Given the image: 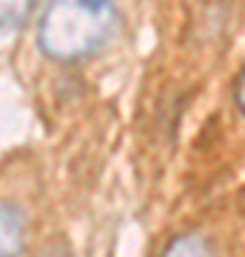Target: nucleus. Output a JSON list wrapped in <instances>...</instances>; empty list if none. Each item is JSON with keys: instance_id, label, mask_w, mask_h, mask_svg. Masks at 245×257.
I'll return each mask as SVG.
<instances>
[{"instance_id": "1", "label": "nucleus", "mask_w": 245, "mask_h": 257, "mask_svg": "<svg viewBox=\"0 0 245 257\" xmlns=\"http://www.w3.org/2000/svg\"><path fill=\"white\" fill-rule=\"evenodd\" d=\"M120 32L114 0H46L37 20V46L55 63H83Z\"/></svg>"}, {"instance_id": "2", "label": "nucleus", "mask_w": 245, "mask_h": 257, "mask_svg": "<svg viewBox=\"0 0 245 257\" xmlns=\"http://www.w3.org/2000/svg\"><path fill=\"white\" fill-rule=\"evenodd\" d=\"M26 248V217L15 203L0 200V257H20Z\"/></svg>"}, {"instance_id": "3", "label": "nucleus", "mask_w": 245, "mask_h": 257, "mask_svg": "<svg viewBox=\"0 0 245 257\" xmlns=\"http://www.w3.org/2000/svg\"><path fill=\"white\" fill-rule=\"evenodd\" d=\"M160 257H217L214 240L202 231H180L163 246Z\"/></svg>"}, {"instance_id": "4", "label": "nucleus", "mask_w": 245, "mask_h": 257, "mask_svg": "<svg viewBox=\"0 0 245 257\" xmlns=\"http://www.w3.org/2000/svg\"><path fill=\"white\" fill-rule=\"evenodd\" d=\"M37 0H0V37L18 35L35 15Z\"/></svg>"}, {"instance_id": "5", "label": "nucleus", "mask_w": 245, "mask_h": 257, "mask_svg": "<svg viewBox=\"0 0 245 257\" xmlns=\"http://www.w3.org/2000/svg\"><path fill=\"white\" fill-rule=\"evenodd\" d=\"M242 86H245V80H242V72L234 77V106H236V114H242V106H245V100H242Z\"/></svg>"}]
</instances>
